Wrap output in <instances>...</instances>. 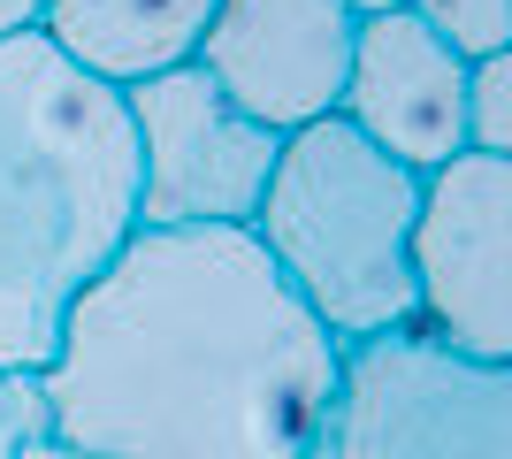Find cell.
I'll return each mask as SVG.
<instances>
[{"label":"cell","instance_id":"obj_10","mask_svg":"<svg viewBox=\"0 0 512 459\" xmlns=\"http://www.w3.org/2000/svg\"><path fill=\"white\" fill-rule=\"evenodd\" d=\"M467 146L512 161V46L467 62Z\"/></svg>","mask_w":512,"mask_h":459},{"label":"cell","instance_id":"obj_3","mask_svg":"<svg viewBox=\"0 0 512 459\" xmlns=\"http://www.w3.org/2000/svg\"><path fill=\"white\" fill-rule=\"evenodd\" d=\"M413 222H421V169L390 161L344 115H321L283 131L276 176L245 230L283 268V284L314 306V322L337 345H360L421 322Z\"/></svg>","mask_w":512,"mask_h":459},{"label":"cell","instance_id":"obj_5","mask_svg":"<svg viewBox=\"0 0 512 459\" xmlns=\"http://www.w3.org/2000/svg\"><path fill=\"white\" fill-rule=\"evenodd\" d=\"M138 138V230H192V222H253L283 131L253 123L199 62H169L123 85Z\"/></svg>","mask_w":512,"mask_h":459},{"label":"cell","instance_id":"obj_12","mask_svg":"<svg viewBox=\"0 0 512 459\" xmlns=\"http://www.w3.org/2000/svg\"><path fill=\"white\" fill-rule=\"evenodd\" d=\"M39 429H46L39 383H31V375H16V368H0V459H16Z\"/></svg>","mask_w":512,"mask_h":459},{"label":"cell","instance_id":"obj_11","mask_svg":"<svg viewBox=\"0 0 512 459\" xmlns=\"http://www.w3.org/2000/svg\"><path fill=\"white\" fill-rule=\"evenodd\" d=\"M406 8L444 46H459L467 62H482V54L512 46V0H406Z\"/></svg>","mask_w":512,"mask_h":459},{"label":"cell","instance_id":"obj_1","mask_svg":"<svg viewBox=\"0 0 512 459\" xmlns=\"http://www.w3.org/2000/svg\"><path fill=\"white\" fill-rule=\"evenodd\" d=\"M344 345L245 222L130 230L69 299L39 383L46 437L85 459H306Z\"/></svg>","mask_w":512,"mask_h":459},{"label":"cell","instance_id":"obj_13","mask_svg":"<svg viewBox=\"0 0 512 459\" xmlns=\"http://www.w3.org/2000/svg\"><path fill=\"white\" fill-rule=\"evenodd\" d=\"M46 23V0H0V39L8 31H39Z\"/></svg>","mask_w":512,"mask_h":459},{"label":"cell","instance_id":"obj_6","mask_svg":"<svg viewBox=\"0 0 512 459\" xmlns=\"http://www.w3.org/2000/svg\"><path fill=\"white\" fill-rule=\"evenodd\" d=\"M413 291V329L474 360H512V161L467 146L421 176Z\"/></svg>","mask_w":512,"mask_h":459},{"label":"cell","instance_id":"obj_14","mask_svg":"<svg viewBox=\"0 0 512 459\" xmlns=\"http://www.w3.org/2000/svg\"><path fill=\"white\" fill-rule=\"evenodd\" d=\"M16 459H85V452H69V444H62V437H46V429H39V437L23 444V452H16Z\"/></svg>","mask_w":512,"mask_h":459},{"label":"cell","instance_id":"obj_7","mask_svg":"<svg viewBox=\"0 0 512 459\" xmlns=\"http://www.w3.org/2000/svg\"><path fill=\"white\" fill-rule=\"evenodd\" d=\"M352 0H214L192 62L268 131L337 115L352 69Z\"/></svg>","mask_w":512,"mask_h":459},{"label":"cell","instance_id":"obj_9","mask_svg":"<svg viewBox=\"0 0 512 459\" xmlns=\"http://www.w3.org/2000/svg\"><path fill=\"white\" fill-rule=\"evenodd\" d=\"M214 0H46V39L107 85H138L169 62H192Z\"/></svg>","mask_w":512,"mask_h":459},{"label":"cell","instance_id":"obj_8","mask_svg":"<svg viewBox=\"0 0 512 459\" xmlns=\"http://www.w3.org/2000/svg\"><path fill=\"white\" fill-rule=\"evenodd\" d=\"M337 115L360 138H375L390 161L421 176L444 169L451 153H467V54L444 46L413 8L360 16Z\"/></svg>","mask_w":512,"mask_h":459},{"label":"cell","instance_id":"obj_15","mask_svg":"<svg viewBox=\"0 0 512 459\" xmlns=\"http://www.w3.org/2000/svg\"><path fill=\"white\" fill-rule=\"evenodd\" d=\"M390 8H406V0H352V16H390Z\"/></svg>","mask_w":512,"mask_h":459},{"label":"cell","instance_id":"obj_4","mask_svg":"<svg viewBox=\"0 0 512 459\" xmlns=\"http://www.w3.org/2000/svg\"><path fill=\"white\" fill-rule=\"evenodd\" d=\"M306 459H512V360L451 352L428 329L360 337Z\"/></svg>","mask_w":512,"mask_h":459},{"label":"cell","instance_id":"obj_2","mask_svg":"<svg viewBox=\"0 0 512 459\" xmlns=\"http://www.w3.org/2000/svg\"><path fill=\"white\" fill-rule=\"evenodd\" d=\"M138 230V138L123 85L46 31L0 39V368L39 375L69 299Z\"/></svg>","mask_w":512,"mask_h":459}]
</instances>
